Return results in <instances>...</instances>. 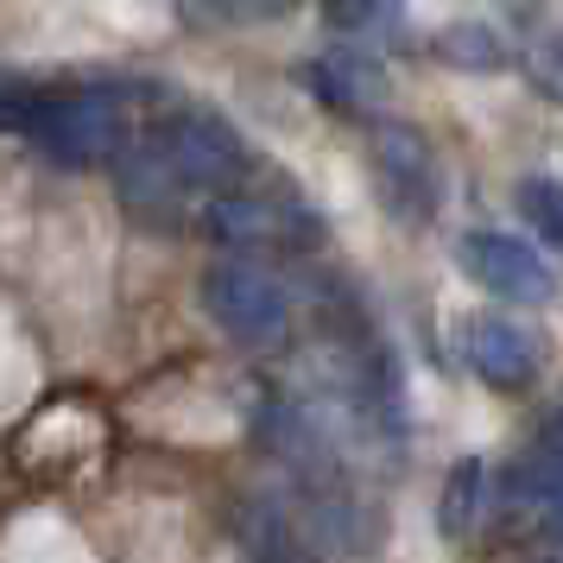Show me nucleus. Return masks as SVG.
I'll return each mask as SVG.
<instances>
[{"label":"nucleus","mask_w":563,"mask_h":563,"mask_svg":"<svg viewBox=\"0 0 563 563\" xmlns=\"http://www.w3.org/2000/svg\"><path fill=\"white\" fill-rule=\"evenodd\" d=\"M456 260L482 291L507 298V305H551V291H558L551 266L526 241H512V234H468L456 247Z\"/></svg>","instance_id":"obj_6"},{"label":"nucleus","mask_w":563,"mask_h":563,"mask_svg":"<svg viewBox=\"0 0 563 563\" xmlns=\"http://www.w3.org/2000/svg\"><path fill=\"white\" fill-rule=\"evenodd\" d=\"M26 133L38 140V153L57 165H102L128 146V102L108 89H82V96H57V102L32 108Z\"/></svg>","instance_id":"obj_1"},{"label":"nucleus","mask_w":563,"mask_h":563,"mask_svg":"<svg viewBox=\"0 0 563 563\" xmlns=\"http://www.w3.org/2000/svg\"><path fill=\"white\" fill-rule=\"evenodd\" d=\"M203 310L247 349H273L291 330V291L247 260H216L203 273Z\"/></svg>","instance_id":"obj_2"},{"label":"nucleus","mask_w":563,"mask_h":563,"mask_svg":"<svg viewBox=\"0 0 563 563\" xmlns=\"http://www.w3.org/2000/svg\"><path fill=\"white\" fill-rule=\"evenodd\" d=\"M374 178H380V197L393 203V216L406 222H431L437 216V158H431V140L418 128H399V121H380L374 128Z\"/></svg>","instance_id":"obj_5"},{"label":"nucleus","mask_w":563,"mask_h":563,"mask_svg":"<svg viewBox=\"0 0 563 563\" xmlns=\"http://www.w3.org/2000/svg\"><path fill=\"white\" fill-rule=\"evenodd\" d=\"M519 209L532 216V229L558 247L563 241V197H558V178H526L519 184Z\"/></svg>","instance_id":"obj_13"},{"label":"nucleus","mask_w":563,"mask_h":563,"mask_svg":"<svg viewBox=\"0 0 563 563\" xmlns=\"http://www.w3.org/2000/svg\"><path fill=\"white\" fill-rule=\"evenodd\" d=\"M487 462L482 456H462L456 468H450V482H443V500H437V526H443V538H475L487 519Z\"/></svg>","instance_id":"obj_10"},{"label":"nucleus","mask_w":563,"mask_h":563,"mask_svg":"<svg viewBox=\"0 0 563 563\" xmlns=\"http://www.w3.org/2000/svg\"><path fill=\"white\" fill-rule=\"evenodd\" d=\"M305 89L335 114H374L386 102V70L374 52H323L305 64Z\"/></svg>","instance_id":"obj_9"},{"label":"nucleus","mask_w":563,"mask_h":563,"mask_svg":"<svg viewBox=\"0 0 563 563\" xmlns=\"http://www.w3.org/2000/svg\"><path fill=\"white\" fill-rule=\"evenodd\" d=\"M500 7H507V13H519V20H526V13H532L538 0H500Z\"/></svg>","instance_id":"obj_14"},{"label":"nucleus","mask_w":563,"mask_h":563,"mask_svg":"<svg viewBox=\"0 0 563 563\" xmlns=\"http://www.w3.org/2000/svg\"><path fill=\"white\" fill-rule=\"evenodd\" d=\"M437 64H450V70H475V77H494V70H507V45L494 38L487 26L475 20H456V26H443L431 38Z\"/></svg>","instance_id":"obj_12"},{"label":"nucleus","mask_w":563,"mask_h":563,"mask_svg":"<svg viewBox=\"0 0 563 563\" xmlns=\"http://www.w3.org/2000/svg\"><path fill=\"white\" fill-rule=\"evenodd\" d=\"M203 234H216L222 247H317L323 229L317 216L298 203H273V197H241V190H216L203 203Z\"/></svg>","instance_id":"obj_4"},{"label":"nucleus","mask_w":563,"mask_h":563,"mask_svg":"<svg viewBox=\"0 0 563 563\" xmlns=\"http://www.w3.org/2000/svg\"><path fill=\"white\" fill-rule=\"evenodd\" d=\"M462 349H468V367L482 374L487 386H500V393H526L538 380V349L532 335L507 323V317H475L468 330H462Z\"/></svg>","instance_id":"obj_8"},{"label":"nucleus","mask_w":563,"mask_h":563,"mask_svg":"<svg viewBox=\"0 0 563 563\" xmlns=\"http://www.w3.org/2000/svg\"><path fill=\"white\" fill-rule=\"evenodd\" d=\"M121 172H114V190H121V203L146 222V229H184V209H190V184L158 158L153 140H140V146H121Z\"/></svg>","instance_id":"obj_7"},{"label":"nucleus","mask_w":563,"mask_h":563,"mask_svg":"<svg viewBox=\"0 0 563 563\" xmlns=\"http://www.w3.org/2000/svg\"><path fill=\"white\" fill-rule=\"evenodd\" d=\"M158 158L178 172L190 190H234V184L254 172V153H247V140L222 121V114H209V108H184L178 121H165L153 133Z\"/></svg>","instance_id":"obj_3"},{"label":"nucleus","mask_w":563,"mask_h":563,"mask_svg":"<svg viewBox=\"0 0 563 563\" xmlns=\"http://www.w3.org/2000/svg\"><path fill=\"white\" fill-rule=\"evenodd\" d=\"M184 26L197 32H234V26H266V20H285L298 13L305 0H172Z\"/></svg>","instance_id":"obj_11"}]
</instances>
